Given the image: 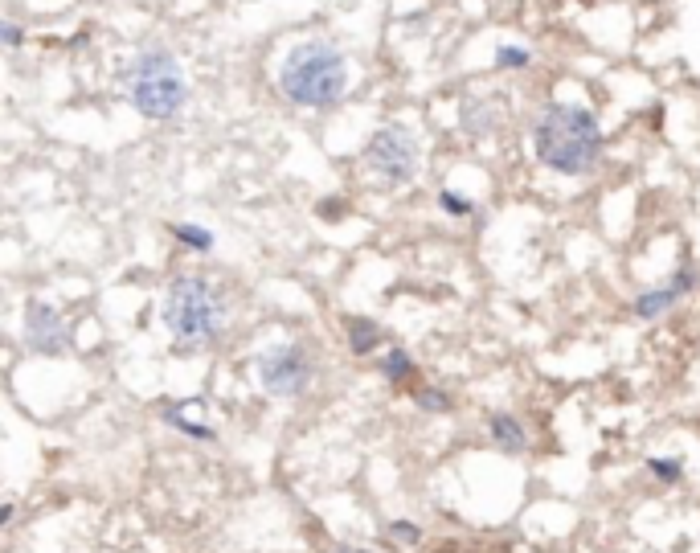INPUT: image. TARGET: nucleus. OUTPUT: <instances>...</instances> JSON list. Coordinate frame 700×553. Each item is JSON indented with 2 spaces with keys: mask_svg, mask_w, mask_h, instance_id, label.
Here are the masks:
<instances>
[{
  "mask_svg": "<svg viewBox=\"0 0 700 553\" xmlns=\"http://www.w3.org/2000/svg\"><path fill=\"white\" fill-rule=\"evenodd\" d=\"M533 152L557 177H590L606 152L602 123L590 107L549 103L533 123Z\"/></svg>",
  "mask_w": 700,
  "mask_h": 553,
  "instance_id": "1",
  "label": "nucleus"
},
{
  "mask_svg": "<svg viewBox=\"0 0 700 553\" xmlns=\"http://www.w3.org/2000/svg\"><path fill=\"white\" fill-rule=\"evenodd\" d=\"M279 95L303 111L336 107L348 95V58L336 41L308 37L287 50L279 66Z\"/></svg>",
  "mask_w": 700,
  "mask_h": 553,
  "instance_id": "2",
  "label": "nucleus"
},
{
  "mask_svg": "<svg viewBox=\"0 0 700 553\" xmlns=\"http://www.w3.org/2000/svg\"><path fill=\"white\" fill-rule=\"evenodd\" d=\"M160 320L168 328V336L177 340V349L185 353H201L209 349L226 324V300L205 275H172L160 300Z\"/></svg>",
  "mask_w": 700,
  "mask_h": 553,
  "instance_id": "3",
  "label": "nucleus"
},
{
  "mask_svg": "<svg viewBox=\"0 0 700 553\" xmlns=\"http://www.w3.org/2000/svg\"><path fill=\"white\" fill-rule=\"evenodd\" d=\"M123 95L136 107L148 123H172L181 119L185 103H189V78L185 66L177 62L168 46L152 41L123 70Z\"/></svg>",
  "mask_w": 700,
  "mask_h": 553,
  "instance_id": "4",
  "label": "nucleus"
},
{
  "mask_svg": "<svg viewBox=\"0 0 700 553\" xmlns=\"http://www.w3.org/2000/svg\"><path fill=\"white\" fill-rule=\"evenodd\" d=\"M254 373L267 394L299 398V394H308V386L316 381V361L299 340H275V345H267L254 357Z\"/></svg>",
  "mask_w": 700,
  "mask_h": 553,
  "instance_id": "5",
  "label": "nucleus"
},
{
  "mask_svg": "<svg viewBox=\"0 0 700 553\" xmlns=\"http://www.w3.org/2000/svg\"><path fill=\"white\" fill-rule=\"evenodd\" d=\"M365 164L369 173L389 185V189H402L418 177V140L406 123H381L369 148H365Z\"/></svg>",
  "mask_w": 700,
  "mask_h": 553,
  "instance_id": "6",
  "label": "nucleus"
},
{
  "mask_svg": "<svg viewBox=\"0 0 700 553\" xmlns=\"http://www.w3.org/2000/svg\"><path fill=\"white\" fill-rule=\"evenodd\" d=\"M25 345L41 357H58L70 345V328L62 320V312L46 300H29L25 304Z\"/></svg>",
  "mask_w": 700,
  "mask_h": 553,
  "instance_id": "7",
  "label": "nucleus"
},
{
  "mask_svg": "<svg viewBox=\"0 0 700 553\" xmlns=\"http://www.w3.org/2000/svg\"><path fill=\"white\" fill-rule=\"evenodd\" d=\"M696 287V271H688V267H680L668 283H660V287H647L639 300H635V316L639 320H660V316H668L684 295Z\"/></svg>",
  "mask_w": 700,
  "mask_h": 553,
  "instance_id": "8",
  "label": "nucleus"
},
{
  "mask_svg": "<svg viewBox=\"0 0 700 553\" xmlns=\"http://www.w3.org/2000/svg\"><path fill=\"white\" fill-rule=\"evenodd\" d=\"M488 435H492V443H496L500 451H508V455H516V451L529 447V431H524V422H520L516 414H508V410H492V414H488Z\"/></svg>",
  "mask_w": 700,
  "mask_h": 553,
  "instance_id": "9",
  "label": "nucleus"
},
{
  "mask_svg": "<svg viewBox=\"0 0 700 553\" xmlns=\"http://www.w3.org/2000/svg\"><path fill=\"white\" fill-rule=\"evenodd\" d=\"M344 336H348V349H353L357 357H369V353L381 349V324L369 320V316H348Z\"/></svg>",
  "mask_w": 700,
  "mask_h": 553,
  "instance_id": "10",
  "label": "nucleus"
},
{
  "mask_svg": "<svg viewBox=\"0 0 700 553\" xmlns=\"http://www.w3.org/2000/svg\"><path fill=\"white\" fill-rule=\"evenodd\" d=\"M193 410H201V402H168L164 406V418H168V427H177L181 435H189V439H213V431L201 422V414L193 418Z\"/></svg>",
  "mask_w": 700,
  "mask_h": 553,
  "instance_id": "11",
  "label": "nucleus"
},
{
  "mask_svg": "<svg viewBox=\"0 0 700 553\" xmlns=\"http://www.w3.org/2000/svg\"><path fill=\"white\" fill-rule=\"evenodd\" d=\"M377 369H381V377L389 381V386H402V381L414 377V357H410L406 349H389V353L377 361Z\"/></svg>",
  "mask_w": 700,
  "mask_h": 553,
  "instance_id": "12",
  "label": "nucleus"
},
{
  "mask_svg": "<svg viewBox=\"0 0 700 553\" xmlns=\"http://www.w3.org/2000/svg\"><path fill=\"white\" fill-rule=\"evenodd\" d=\"M459 119H463V127H467L471 136H488L492 127H496V115L488 111V103H479V99H467L463 111H459Z\"/></svg>",
  "mask_w": 700,
  "mask_h": 553,
  "instance_id": "13",
  "label": "nucleus"
},
{
  "mask_svg": "<svg viewBox=\"0 0 700 553\" xmlns=\"http://www.w3.org/2000/svg\"><path fill=\"white\" fill-rule=\"evenodd\" d=\"M172 238H177L181 246H189V250H197V254L213 250V234L205 226H193V222H177V226H172Z\"/></svg>",
  "mask_w": 700,
  "mask_h": 553,
  "instance_id": "14",
  "label": "nucleus"
},
{
  "mask_svg": "<svg viewBox=\"0 0 700 553\" xmlns=\"http://www.w3.org/2000/svg\"><path fill=\"white\" fill-rule=\"evenodd\" d=\"M439 209H443L447 218H471L475 214V201L463 197V193H455V189H443L439 193Z\"/></svg>",
  "mask_w": 700,
  "mask_h": 553,
  "instance_id": "15",
  "label": "nucleus"
},
{
  "mask_svg": "<svg viewBox=\"0 0 700 553\" xmlns=\"http://www.w3.org/2000/svg\"><path fill=\"white\" fill-rule=\"evenodd\" d=\"M496 66L500 70H529L533 66V54L524 50V46H500L496 50Z\"/></svg>",
  "mask_w": 700,
  "mask_h": 553,
  "instance_id": "16",
  "label": "nucleus"
},
{
  "mask_svg": "<svg viewBox=\"0 0 700 553\" xmlns=\"http://www.w3.org/2000/svg\"><path fill=\"white\" fill-rule=\"evenodd\" d=\"M414 402H418L426 414H447V410H451V398H447L443 390H434V386H422V390L414 394Z\"/></svg>",
  "mask_w": 700,
  "mask_h": 553,
  "instance_id": "17",
  "label": "nucleus"
},
{
  "mask_svg": "<svg viewBox=\"0 0 700 553\" xmlns=\"http://www.w3.org/2000/svg\"><path fill=\"white\" fill-rule=\"evenodd\" d=\"M647 472H651L655 480H664V484H676V480L684 476V467H680V459H651Z\"/></svg>",
  "mask_w": 700,
  "mask_h": 553,
  "instance_id": "18",
  "label": "nucleus"
},
{
  "mask_svg": "<svg viewBox=\"0 0 700 553\" xmlns=\"http://www.w3.org/2000/svg\"><path fill=\"white\" fill-rule=\"evenodd\" d=\"M21 41H25V29H21L17 21H5V25H0V46H5V50H21Z\"/></svg>",
  "mask_w": 700,
  "mask_h": 553,
  "instance_id": "19",
  "label": "nucleus"
},
{
  "mask_svg": "<svg viewBox=\"0 0 700 553\" xmlns=\"http://www.w3.org/2000/svg\"><path fill=\"white\" fill-rule=\"evenodd\" d=\"M389 537H393V541H406V545H414L422 533H418V525H414V521H393V525H389Z\"/></svg>",
  "mask_w": 700,
  "mask_h": 553,
  "instance_id": "20",
  "label": "nucleus"
},
{
  "mask_svg": "<svg viewBox=\"0 0 700 553\" xmlns=\"http://www.w3.org/2000/svg\"><path fill=\"white\" fill-rule=\"evenodd\" d=\"M332 553H369V549H357V545H340V549H332Z\"/></svg>",
  "mask_w": 700,
  "mask_h": 553,
  "instance_id": "21",
  "label": "nucleus"
}]
</instances>
